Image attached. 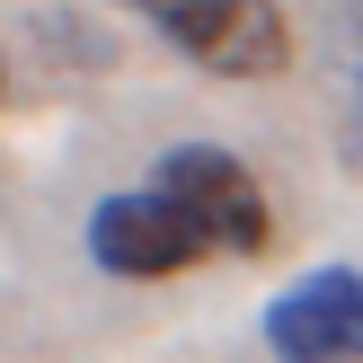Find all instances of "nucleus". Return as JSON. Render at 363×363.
Returning <instances> with one entry per match:
<instances>
[{"instance_id":"nucleus-3","label":"nucleus","mask_w":363,"mask_h":363,"mask_svg":"<svg viewBox=\"0 0 363 363\" xmlns=\"http://www.w3.org/2000/svg\"><path fill=\"white\" fill-rule=\"evenodd\" d=\"M266 346L284 363H363V275L354 266L301 275L293 293L266 311Z\"/></svg>"},{"instance_id":"nucleus-6","label":"nucleus","mask_w":363,"mask_h":363,"mask_svg":"<svg viewBox=\"0 0 363 363\" xmlns=\"http://www.w3.org/2000/svg\"><path fill=\"white\" fill-rule=\"evenodd\" d=\"M0 89H9V53H0Z\"/></svg>"},{"instance_id":"nucleus-4","label":"nucleus","mask_w":363,"mask_h":363,"mask_svg":"<svg viewBox=\"0 0 363 363\" xmlns=\"http://www.w3.org/2000/svg\"><path fill=\"white\" fill-rule=\"evenodd\" d=\"M89 248H98L106 275H177V266L204 257V230L151 186V195H106L89 213Z\"/></svg>"},{"instance_id":"nucleus-5","label":"nucleus","mask_w":363,"mask_h":363,"mask_svg":"<svg viewBox=\"0 0 363 363\" xmlns=\"http://www.w3.org/2000/svg\"><path fill=\"white\" fill-rule=\"evenodd\" d=\"M337 133H346V169L363 177V0H337Z\"/></svg>"},{"instance_id":"nucleus-1","label":"nucleus","mask_w":363,"mask_h":363,"mask_svg":"<svg viewBox=\"0 0 363 363\" xmlns=\"http://www.w3.org/2000/svg\"><path fill=\"white\" fill-rule=\"evenodd\" d=\"M142 18L222 80H266L293 62V27L275 0H142Z\"/></svg>"},{"instance_id":"nucleus-2","label":"nucleus","mask_w":363,"mask_h":363,"mask_svg":"<svg viewBox=\"0 0 363 363\" xmlns=\"http://www.w3.org/2000/svg\"><path fill=\"white\" fill-rule=\"evenodd\" d=\"M160 195L204 230V248L213 240L222 248H266V195H257V177H248L230 151H213V142H186V151L160 160Z\"/></svg>"}]
</instances>
